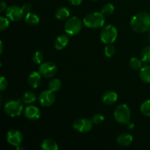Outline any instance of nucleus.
Returning a JSON list of instances; mask_svg holds the SVG:
<instances>
[{"label":"nucleus","instance_id":"obj_1","mask_svg":"<svg viewBox=\"0 0 150 150\" xmlns=\"http://www.w3.org/2000/svg\"><path fill=\"white\" fill-rule=\"evenodd\" d=\"M130 27L137 33H145L150 30V14L141 12L134 15L130 22Z\"/></svg>","mask_w":150,"mask_h":150},{"label":"nucleus","instance_id":"obj_2","mask_svg":"<svg viewBox=\"0 0 150 150\" xmlns=\"http://www.w3.org/2000/svg\"><path fill=\"white\" fill-rule=\"evenodd\" d=\"M105 18L102 13L95 12L84 16L83 23L86 27L89 29H99L105 24Z\"/></svg>","mask_w":150,"mask_h":150},{"label":"nucleus","instance_id":"obj_3","mask_svg":"<svg viewBox=\"0 0 150 150\" xmlns=\"http://www.w3.org/2000/svg\"><path fill=\"white\" fill-rule=\"evenodd\" d=\"M114 120L120 124H129L130 120V109L127 104H120L114 112Z\"/></svg>","mask_w":150,"mask_h":150},{"label":"nucleus","instance_id":"obj_4","mask_svg":"<svg viewBox=\"0 0 150 150\" xmlns=\"http://www.w3.org/2000/svg\"><path fill=\"white\" fill-rule=\"evenodd\" d=\"M118 36V31L117 28L112 24H108L104 26L100 32V38L101 41L105 44L114 43Z\"/></svg>","mask_w":150,"mask_h":150},{"label":"nucleus","instance_id":"obj_5","mask_svg":"<svg viewBox=\"0 0 150 150\" xmlns=\"http://www.w3.org/2000/svg\"><path fill=\"white\" fill-rule=\"evenodd\" d=\"M82 23L81 20L76 16L69 18L64 24V31L67 35L75 36L81 31Z\"/></svg>","mask_w":150,"mask_h":150},{"label":"nucleus","instance_id":"obj_6","mask_svg":"<svg viewBox=\"0 0 150 150\" xmlns=\"http://www.w3.org/2000/svg\"><path fill=\"white\" fill-rule=\"evenodd\" d=\"M4 111L5 114L10 117H13V118L18 117L23 112V104L19 100L8 101L4 105Z\"/></svg>","mask_w":150,"mask_h":150},{"label":"nucleus","instance_id":"obj_7","mask_svg":"<svg viewBox=\"0 0 150 150\" xmlns=\"http://www.w3.org/2000/svg\"><path fill=\"white\" fill-rule=\"evenodd\" d=\"M93 122L92 120L86 118H80L75 120L73 124V127L75 130L79 133H89L92 129Z\"/></svg>","mask_w":150,"mask_h":150},{"label":"nucleus","instance_id":"obj_8","mask_svg":"<svg viewBox=\"0 0 150 150\" xmlns=\"http://www.w3.org/2000/svg\"><path fill=\"white\" fill-rule=\"evenodd\" d=\"M57 70L58 69H57V65L51 62H45L40 64L39 73L44 78L49 79V78L54 77L57 74Z\"/></svg>","mask_w":150,"mask_h":150},{"label":"nucleus","instance_id":"obj_9","mask_svg":"<svg viewBox=\"0 0 150 150\" xmlns=\"http://www.w3.org/2000/svg\"><path fill=\"white\" fill-rule=\"evenodd\" d=\"M24 11L21 7L16 5L10 6L6 10V16L12 21H18L23 17Z\"/></svg>","mask_w":150,"mask_h":150},{"label":"nucleus","instance_id":"obj_10","mask_svg":"<svg viewBox=\"0 0 150 150\" xmlns=\"http://www.w3.org/2000/svg\"><path fill=\"white\" fill-rule=\"evenodd\" d=\"M56 100L54 92L48 90H44L40 94L38 97V100L40 104L43 107H49L54 103Z\"/></svg>","mask_w":150,"mask_h":150},{"label":"nucleus","instance_id":"obj_11","mask_svg":"<svg viewBox=\"0 0 150 150\" xmlns=\"http://www.w3.org/2000/svg\"><path fill=\"white\" fill-rule=\"evenodd\" d=\"M7 141L10 145L17 147L23 142V135L18 130H10L7 133Z\"/></svg>","mask_w":150,"mask_h":150},{"label":"nucleus","instance_id":"obj_12","mask_svg":"<svg viewBox=\"0 0 150 150\" xmlns=\"http://www.w3.org/2000/svg\"><path fill=\"white\" fill-rule=\"evenodd\" d=\"M25 117L30 121H36L40 117V110L39 108L33 105H29L26 107L23 111Z\"/></svg>","mask_w":150,"mask_h":150},{"label":"nucleus","instance_id":"obj_13","mask_svg":"<svg viewBox=\"0 0 150 150\" xmlns=\"http://www.w3.org/2000/svg\"><path fill=\"white\" fill-rule=\"evenodd\" d=\"M118 100V95L114 91H107L102 97V101L104 104L108 105H113Z\"/></svg>","mask_w":150,"mask_h":150},{"label":"nucleus","instance_id":"obj_14","mask_svg":"<svg viewBox=\"0 0 150 150\" xmlns=\"http://www.w3.org/2000/svg\"><path fill=\"white\" fill-rule=\"evenodd\" d=\"M41 83V74L39 71H33L28 77V83L33 89H36Z\"/></svg>","mask_w":150,"mask_h":150},{"label":"nucleus","instance_id":"obj_15","mask_svg":"<svg viewBox=\"0 0 150 150\" xmlns=\"http://www.w3.org/2000/svg\"><path fill=\"white\" fill-rule=\"evenodd\" d=\"M69 43V38L66 35H60L54 41V48L58 51L62 50Z\"/></svg>","mask_w":150,"mask_h":150},{"label":"nucleus","instance_id":"obj_16","mask_svg":"<svg viewBox=\"0 0 150 150\" xmlns=\"http://www.w3.org/2000/svg\"><path fill=\"white\" fill-rule=\"evenodd\" d=\"M117 142L120 146H128L133 143V137L129 133H123L117 137Z\"/></svg>","mask_w":150,"mask_h":150},{"label":"nucleus","instance_id":"obj_17","mask_svg":"<svg viewBox=\"0 0 150 150\" xmlns=\"http://www.w3.org/2000/svg\"><path fill=\"white\" fill-rule=\"evenodd\" d=\"M40 148L43 150H57L59 146L57 142L51 139H46L42 142Z\"/></svg>","mask_w":150,"mask_h":150},{"label":"nucleus","instance_id":"obj_18","mask_svg":"<svg viewBox=\"0 0 150 150\" xmlns=\"http://www.w3.org/2000/svg\"><path fill=\"white\" fill-rule=\"evenodd\" d=\"M70 12L69 9L66 7H61L57 10L55 13V16L57 19L59 21L67 20L70 18Z\"/></svg>","mask_w":150,"mask_h":150},{"label":"nucleus","instance_id":"obj_19","mask_svg":"<svg viewBox=\"0 0 150 150\" xmlns=\"http://www.w3.org/2000/svg\"><path fill=\"white\" fill-rule=\"evenodd\" d=\"M139 77L144 83H150V65H145L140 69Z\"/></svg>","mask_w":150,"mask_h":150},{"label":"nucleus","instance_id":"obj_20","mask_svg":"<svg viewBox=\"0 0 150 150\" xmlns=\"http://www.w3.org/2000/svg\"><path fill=\"white\" fill-rule=\"evenodd\" d=\"M25 21L28 24L35 26L40 22V18L35 13L29 12V13H26V16H25Z\"/></svg>","mask_w":150,"mask_h":150},{"label":"nucleus","instance_id":"obj_21","mask_svg":"<svg viewBox=\"0 0 150 150\" xmlns=\"http://www.w3.org/2000/svg\"><path fill=\"white\" fill-rule=\"evenodd\" d=\"M37 100L36 94L33 92H26L22 97V101L24 104L26 105H30L35 102Z\"/></svg>","mask_w":150,"mask_h":150},{"label":"nucleus","instance_id":"obj_22","mask_svg":"<svg viewBox=\"0 0 150 150\" xmlns=\"http://www.w3.org/2000/svg\"><path fill=\"white\" fill-rule=\"evenodd\" d=\"M62 86V82L58 79H53L48 82V89L52 92H58Z\"/></svg>","mask_w":150,"mask_h":150},{"label":"nucleus","instance_id":"obj_23","mask_svg":"<svg viewBox=\"0 0 150 150\" xmlns=\"http://www.w3.org/2000/svg\"><path fill=\"white\" fill-rule=\"evenodd\" d=\"M142 60L137 57H132L129 61V65L133 70H140L142 67Z\"/></svg>","mask_w":150,"mask_h":150},{"label":"nucleus","instance_id":"obj_24","mask_svg":"<svg viewBox=\"0 0 150 150\" xmlns=\"http://www.w3.org/2000/svg\"><path fill=\"white\" fill-rule=\"evenodd\" d=\"M141 59L146 64L150 63V46H146L143 48L141 52Z\"/></svg>","mask_w":150,"mask_h":150},{"label":"nucleus","instance_id":"obj_25","mask_svg":"<svg viewBox=\"0 0 150 150\" xmlns=\"http://www.w3.org/2000/svg\"><path fill=\"white\" fill-rule=\"evenodd\" d=\"M114 10H115V7H114V4H111V3H107L105 5H103V7L101 9L100 12L105 16H108L113 14V13L114 12Z\"/></svg>","mask_w":150,"mask_h":150},{"label":"nucleus","instance_id":"obj_26","mask_svg":"<svg viewBox=\"0 0 150 150\" xmlns=\"http://www.w3.org/2000/svg\"><path fill=\"white\" fill-rule=\"evenodd\" d=\"M141 112L145 117H150V100L144 101L140 107Z\"/></svg>","mask_w":150,"mask_h":150},{"label":"nucleus","instance_id":"obj_27","mask_svg":"<svg viewBox=\"0 0 150 150\" xmlns=\"http://www.w3.org/2000/svg\"><path fill=\"white\" fill-rule=\"evenodd\" d=\"M116 51V48L113 43L111 44H106V45L104 48V54L108 58H111L114 55Z\"/></svg>","mask_w":150,"mask_h":150},{"label":"nucleus","instance_id":"obj_28","mask_svg":"<svg viewBox=\"0 0 150 150\" xmlns=\"http://www.w3.org/2000/svg\"><path fill=\"white\" fill-rule=\"evenodd\" d=\"M44 59V56L41 51H36L35 53H34L33 56H32V61L34 62L35 64H42V62Z\"/></svg>","mask_w":150,"mask_h":150},{"label":"nucleus","instance_id":"obj_29","mask_svg":"<svg viewBox=\"0 0 150 150\" xmlns=\"http://www.w3.org/2000/svg\"><path fill=\"white\" fill-rule=\"evenodd\" d=\"M10 19L6 16H1L0 17V30L3 31L7 29L10 26Z\"/></svg>","mask_w":150,"mask_h":150},{"label":"nucleus","instance_id":"obj_30","mask_svg":"<svg viewBox=\"0 0 150 150\" xmlns=\"http://www.w3.org/2000/svg\"><path fill=\"white\" fill-rule=\"evenodd\" d=\"M105 120V117L101 114H96L92 117V122L95 125H100L103 123Z\"/></svg>","mask_w":150,"mask_h":150},{"label":"nucleus","instance_id":"obj_31","mask_svg":"<svg viewBox=\"0 0 150 150\" xmlns=\"http://www.w3.org/2000/svg\"><path fill=\"white\" fill-rule=\"evenodd\" d=\"M7 86H8V82H7V79L4 76H1L0 78V90H5L7 88Z\"/></svg>","mask_w":150,"mask_h":150},{"label":"nucleus","instance_id":"obj_32","mask_svg":"<svg viewBox=\"0 0 150 150\" xmlns=\"http://www.w3.org/2000/svg\"><path fill=\"white\" fill-rule=\"evenodd\" d=\"M22 8H23V11H24V13L26 12V13H29V12H30L31 9H32V6L30 5L29 4H28V3H26V4H23V6H22Z\"/></svg>","mask_w":150,"mask_h":150},{"label":"nucleus","instance_id":"obj_33","mask_svg":"<svg viewBox=\"0 0 150 150\" xmlns=\"http://www.w3.org/2000/svg\"><path fill=\"white\" fill-rule=\"evenodd\" d=\"M69 2L73 6H79L82 3L83 0H68Z\"/></svg>","mask_w":150,"mask_h":150},{"label":"nucleus","instance_id":"obj_34","mask_svg":"<svg viewBox=\"0 0 150 150\" xmlns=\"http://www.w3.org/2000/svg\"><path fill=\"white\" fill-rule=\"evenodd\" d=\"M7 5H6V3L4 1H1V4H0V12L2 13L4 10H7Z\"/></svg>","mask_w":150,"mask_h":150},{"label":"nucleus","instance_id":"obj_35","mask_svg":"<svg viewBox=\"0 0 150 150\" xmlns=\"http://www.w3.org/2000/svg\"><path fill=\"white\" fill-rule=\"evenodd\" d=\"M3 51V43L2 41H0V54H2Z\"/></svg>","mask_w":150,"mask_h":150},{"label":"nucleus","instance_id":"obj_36","mask_svg":"<svg viewBox=\"0 0 150 150\" xmlns=\"http://www.w3.org/2000/svg\"><path fill=\"white\" fill-rule=\"evenodd\" d=\"M91 1H98V0H91Z\"/></svg>","mask_w":150,"mask_h":150}]
</instances>
